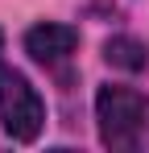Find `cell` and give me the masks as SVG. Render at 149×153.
Listing matches in <instances>:
<instances>
[{
    "label": "cell",
    "mask_w": 149,
    "mask_h": 153,
    "mask_svg": "<svg viewBox=\"0 0 149 153\" xmlns=\"http://www.w3.org/2000/svg\"><path fill=\"white\" fill-rule=\"evenodd\" d=\"M145 120H149L145 91L124 87V83H104L95 91V124H99V141L108 149H116V153L137 149Z\"/></svg>",
    "instance_id": "cell-1"
},
{
    "label": "cell",
    "mask_w": 149,
    "mask_h": 153,
    "mask_svg": "<svg viewBox=\"0 0 149 153\" xmlns=\"http://www.w3.org/2000/svg\"><path fill=\"white\" fill-rule=\"evenodd\" d=\"M0 124L13 141L25 145L37 141L46 128V100L13 62H0Z\"/></svg>",
    "instance_id": "cell-2"
},
{
    "label": "cell",
    "mask_w": 149,
    "mask_h": 153,
    "mask_svg": "<svg viewBox=\"0 0 149 153\" xmlns=\"http://www.w3.org/2000/svg\"><path fill=\"white\" fill-rule=\"evenodd\" d=\"M79 46V29L62 25V21H37L33 29H25V54L42 66H62Z\"/></svg>",
    "instance_id": "cell-3"
},
{
    "label": "cell",
    "mask_w": 149,
    "mask_h": 153,
    "mask_svg": "<svg viewBox=\"0 0 149 153\" xmlns=\"http://www.w3.org/2000/svg\"><path fill=\"white\" fill-rule=\"evenodd\" d=\"M104 62L116 66V71L137 75V71H145V66H149V46H145V42H137V37H128V33H112V37L104 42Z\"/></svg>",
    "instance_id": "cell-4"
},
{
    "label": "cell",
    "mask_w": 149,
    "mask_h": 153,
    "mask_svg": "<svg viewBox=\"0 0 149 153\" xmlns=\"http://www.w3.org/2000/svg\"><path fill=\"white\" fill-rule=\"evenodd\" d=\"M0 50H4V33H0Z\"/></svg>",
    "instance_id": "cell-5"
}]
</instances>
